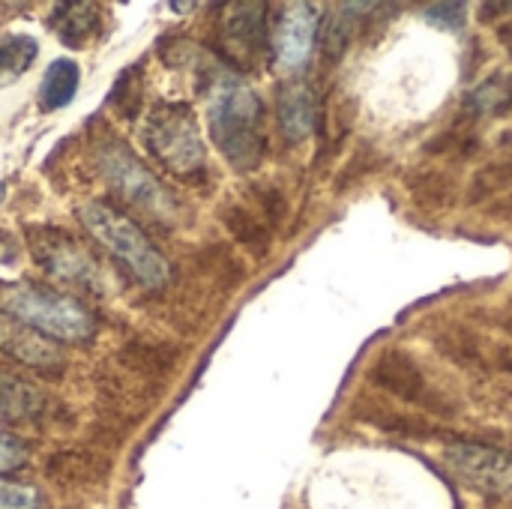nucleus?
Instances as JSON below:
<instances>
[{"instance_id": "obj_1", "label": "nucleus", "mask_w": 512, "mask_h": 509, "mask_svg": "<svg viewBox=\"0 0 512 509\" xmlns=\"http://www.w3.org/2000/svg\"><path fill=\"white\" fill-rule=\"evenodd\" d=\"M207 123L219 153L249 171L264 156V102L237 72L213 69L207 84Z\"/></svg>"}, {"instance_id": "obj_2", "label": "nucleus", "mask_w": 512, "mask_h": 509, "mask_svg": "<svg viewBox=\"0 0 512 509\" xmlns=\"http://www.w3.org/2000/svg\"><path fill=\"white\" fill-rule=\"evenodd\" d=\"M81 225L147 288H165L171 279V267L153 240L117 207L111 204H84L78 210Z\"/></svg>"}, {"instance_id": "obj_3", "label": "nucleus", "mask_w": 512, "mask_h": 509, "mask_svg": "<svg viewBox=\"0 0 512 509\" xmlns=\"http://www.w3.org/2000/svg\"><path fill=\"white\" fill-rule=\"evenodd\" d=\"M0 312L12 321L36 330L39 336L60 339V342H84L93 336L96 321L93 315L72 297L57 294L51 288H39L30 282L3 285L0 288Z\"/></svg>"}, {"instance_id": "obj_4", "label": "nucleus", "mask_w": 512, "mask_h": 509, "mask_svg": "<svg viewBox=\"0 0 512 509\" xmlns=\"http://www.w3.org/2000/svg\"><path fill=\"white\" fill-rule=\"evenodd\" d=\"M144 144L177 177L192 180L204 171V144L186 105L153 108L144 120Z\"/></svg>"}, {"instance_id": "obj_5", "label": "nucleus", "mask_w": 512, "mask_h": 509, "mask_svg": "<svg viewBox=\"0 0 512 509\" xmlns=\"http://www.w3.org/2000/svg\"><path fill=\"white\" fill-rule=\"evenodd\" d=\"M99 168L105 174V180L135 207L147 210L150 216L168 219L177 213V204L171 198V192L153 177V171L117 138H108L105 144H99L96 150Z\"/></svg>"}, {"instance_id": "obj_6", "label": "nucleus", "mask_w": 512, "mask_h": 509, "mask_svg": "<svg viewBox=\"0 0 512 509\" xmlns=\"http://www.w3.org/2000/svg\"><path fill=\"white\" fill-rule=\"evenodd\" d=\"M444 459L468 486L486 495H512V453L483 444H450Z\"/></svg>"}, {"instance_id": "obj_7", "label": "nucleus", "mask_w": 512, "mask_h": 509, "mask_svg": "<svg viewBox=\"0 0 512 509\" xmlns=\"http://www.w3.org/2000/svg\"><path fill=\"white\" fill-rule=\"evenodd\" d=\"M315 33H318V15L312 12L309 3H294L279 15L276 30H273V48L276 60L285 69H300L312 48H315Z\"/></svg>"}, {"instance_id": "obj_8", "label": "nucleus", "mask_w": 512, "mask_h": 509, "mask_svg": "<svg viewBox=\"0 0 512 509\" xmlns=\"http://www.w3.org/2000/svg\"><path fill=\"white\" fill-rule=\"evenodd\" d=\"M222 39L240 60H255L267 51V6L264 3H234L222 15Z\"/></svg>"}, {"instance_id": "obj_9", "label": "nucleus", "mask_w": 512, "mask_h": 509, "mask_svg": "<svg viewBox=\"0 0 512 509\" xmlns=\"http://www.w3.org/2000/svg\"><path fill=\"white\" fill-rule=\"evenodd\" d=\"M33 252H36L39 264L45 270H51L54 276L72 279L78 285H93L96 264L72 237H66L60 231H45V234L33 237Z\"/></svg>"}, {"instance_id": "obj_10", "label": "nucleus", "mask_w": 512, "mask_h": 509, "mask_svg": "<svg viewBox=\"0 0 512 509\" xmlns=\"http://www.w3.org/2000/svg\"><path fill=\"white\" fill-rule=\"evenodd\" d=\"M276 114L288 141H306L318 123V99L309 90V84L288 81L276 96Z\"/></svg>"}, {"instance_id": "obj_11", "label": "nucleus", "mask_w": 512, "mask_h": 509, "mask_svg": "<svg viewBox=\"0 0 512 509\" xmlns=\"http://www.w3.org/2000/svg\"><path fill=\"white\" fill-rule=\"evenodd\" d=\"M0 351L27 363V366H39V369H51L60 366V354L57 348H51L45 342V336H39L36 330L12 321V324H0Z\"/></svg>"}, {"instance_id": "obj_12", "label": "nucleus", "mask_w": 512, "mask_h": 509, "mask_svg": "<svg viewBox=\"0 0 512 509\" xmlns=\"http://www.w3.org/2000/svg\"><path fill=\"white\" fill-rule=\"evenodd\" d=\"M78 66L66 57L54 60L48 69H45V78H42V90H39V102L45 111H57L63 105H69L78 93Z\"/></svg>"}, {"instance_id": "obj_13", "label": "nucleus", "mask_w": 512, "mask_h": 509, "mask_svg": "<svg viewBox=\"0 0 512 509\" xmlns=\"http://www.w3.org/2000/svg\"><path fill=\"white\" fill-rule=\"evenodd\" d=\"M99 9L93 3H60L54 9V30L60 33L63 45H84V39H90L93 27H96V15Z\"/></svg>"}, {"instance_id": "obj_14", "label": "nucleus", "mask_w": 512, "mask_h": 509, "mask_svg": "<svg viewBox=\"0 0 512 509\" xmlns=\"http://www.w3.org/2000/svg\"><path fill=\"white\" fill-rule=\"evenodd\" d=\"M36 51L39 45L33 36H9L6 42H0V87L18 81L36 60Z\"/></svg>"}, {"instance_id": "obj_15", "label": "nucleus", "mask_w": 512, "mask_h": 509, "mask_svg": "<svg viewBox=\"0 0 512 509\" xmlns=\"http://www.w3.org/2000/svg\"><path fill=\"white\" fill-rule=\"evenodd\" d=\"M39 408V393L30 390L27 384L0 375V411L15 414V417H30Z\"/></svg>"}, {"instance_id": "obj_16", "label": "nucleus", "mask_w": 512, "mask_h": 509, "mask_svg": "<svg viewBox=\"0 0 512 509\" xmlns=\"http://www.w3.org/2000/svg\"><path fill=\"white\" fill-rule=\"evenodd\" d=\"M423 18L435 27H444V30H459L465 27V18H468V6L465 3H435V6H426Z\"/></svg>"}, {"instance_id": "obj_17", "label": "nucleus", "mask_w": 512, "mask_h": 509, "mask_svg": "<svg viewBox=\"0 0 512 509\" xmlns=\"http://www.w3.org/2000/svg\"><path fill=\"white\" fill-rule=\"evenodd\" d=\"M0 509H39V492L33 486L0 480Z\"/></svg>"}, {"instance_id": "obj_18", "label": "nucleus", "mask_w": 512, "mask_h": 509, "mask_svg": "<svg viewBox=\"0 0 512 509\" xmlns=\"http://www.w3.org/2000/svg\"><path fill=\"white\" fill-rule=\"evenodd\" d=\"M27 462V444L15 435H0V474L18 471Z\"/></svg>"}, {"instance_id": "obj_19", "label": "nucleus", "mask_w": 512, "mask_h": 509, "mask_svg": "<svg viewBox=\"0 0 512 509\" xmlns=\"http://www.w3.org/2000/svg\"><path fill=\"white\" fill-rule=\"evenodd\" d=\"M0 198H3V183H0Z\"/></svg>"}]
</instances>
